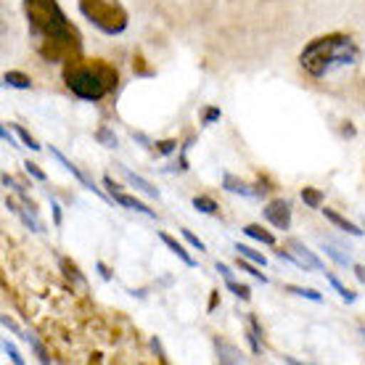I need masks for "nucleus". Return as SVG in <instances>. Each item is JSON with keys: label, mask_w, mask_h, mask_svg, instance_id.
Returning <instances> with one entry per match:
<instances>
[{"label": "nucleus", "mask_w": 365, "mask_h": 365, "mask_svg": "<svg viewBox=\"0 0 365 365\" xmlns=\"http://www.w3.org/2000/svg\"><path fill=\"white\" fill-rule=\"evenodd\" d=\"M244 233H247L249 238L259 241V244H267V247H273V244H275V236L270 233V230L262 228V225H247V228H244Z\"/></svg>", "instance_id": "nucleus-17"}, {"label": "nucleus", "mask_w": 365, "mask_h": 365, "mask_svg": "<svg viewBox=\"0 0 365 365\" xmlns=\"http://www.w3.org/2000/svg\"><path fill=\"white\" fill-rule=\"evenodd\" d=\"M6 207H9L14 215H19V217H21V222H24L29 230H35V233H40V230H43V225H40V222L35 220V212H32V215H27L24 210H19L16 201H14V199H6Z\"/></svg>", "instance_id": "nucleus-14"}, {"label": "nucleus", "mask_w": 365, "mask_h": 365, "mask_svg": "<svg viewBox=\"0 0 365 365\" xmlns=\"http://www.w3.org/2000/svg\"><path fill=\"white\" fill-rule=\"evenodd\" d=\"M286 292L294 294V297H302V299L310 302H323V294L315 292V289H304V286H286Z\"/></svg>", "instance_id": "nucleus-22"}, {"label": "nucleus", "mask_w": 365, "mask_h": 365, "mask_svg": "<svg viewBox=\"0 0 365 365\" xmlns=\"http://www.w3.org/2000/svg\"><path fill=\"white\" fill-rule=\"evenodd\" d=\"M217 273L225 278V281H233V273H230V267L228 265H222V262H217Z\"/></svg>", "instance_id": "nucleus-35"}, {"label": "nucleus", "mask_w": 365, "mask_h": 365, "mask_svg": "<svg viewBox=\"0 0 365 365\" xmlns=\"http://www.w3.org/2000/svg\"><path fill=\"white\" fill-rule=\"evenodd\" d=\"M3 85L16 88V91H29V88H32V80H29L27 74H21V72H6V74H3Z\"/></svg>", "instance_id": "nucleus-16"}, {"label": "nucleus", "mask_w": 365, "mask_h": 365, "mask_svg": "<svg viewBox=\"0 0 365 365\" xmlns=\"http://www.w3.org/2000/svg\"><path fill=\"white\" fill-rule=\"evenodd\" d=\"M360 334H363V336H365V329H360Z\"/></svg>", "instance_id": "nucleus-40"}, {"label": "nucleus", "mask_w": 365, "mask_h": 365, "mask_svg": "<svg viewBox=\"0 0 365 365\" xmlns=\"http://www.w3.org/2000/svg\"><path fill=\"white\" fill-rule=\"evenodd\" d=\"M222 188L228 193H238V196H247V199H259V196H265L267 188H252V185H247L244 180H238L236 175L225 173L222 175Z\"/></svg>", "instance_id": "nucleus-9"}, {"label": "nucleus", "mask_w": 365, "mask_h": 365, "mask_svg": "<svg viewBox=\"0 0 365 365\" xmlns=\"http://www.w3.org/2000/svg\"><path fill=\"white\" fill-rule=\"evenodd\" d=\"M262 215H265L267 222L275 225L278 230L292 228V207H289V201H283V199L267 201V207L262 210Z\"/></svg>", "instance_id": "nucleus-5"}, {"label": "nucleus", "mask_w": 365, "mask_h": 365, "mask_svg": "<svg viewBox=\"0 0 365 365\" xmlns=\"http://www.w3.org/2000/svg\"><path fill=\"white\" fill-rule=\"evenodd\" d=\"M24 170H27V173L32 175L35 180H46V173H43V170H40L37 165H32V162H27V165H24Z\"/></svg>", "instance_id": "nucleus-32"}, {"label": "nucleus", "mask_w": 365, "mask_h": 365, "mask_svg": "<svg viewBox=\"0 0 365 365\" xmlns=\"http://www.w3.org/2000/svg\"><path fill=\"white\" fill-rule=\"evenodd\" d=\"M151 347H154V352L156 355H159V360H162V363H167V357H165V349H162V341H159V339H151Z\"/></svg>", "instance_id": "nucleus-34"}, {"label": "nucleus", "mask_w": 365, "mask_h": 365, "mask_svg": "<svg viewBox=\"0 0 365 365\" xmlns=\"http://www.w3.org/2000/svg\"><path fill=\"white\" fill-rule=\"evenodd\" d=\"M51 210H53V220H56V225H61V210H58V204H56V201H51Z\"/></svg>", "instance_id": "nucleus-38"}, {"label": "nucleus", "mask_w": 365, "mask_h": 365, "mask_svg": "<svg viewBox=\"0 0 365 365\" xmlns=\"http://www.w3.org/2000/svg\"><path fill=\"white\" fill-rule=\"evenodd\" d=\"M352 270H355V278L365 286V265H352Z\"/></svg>", "instance_id": "nucleus-37"}, {"label": "nucleus", "mask_w": 365, "mask_h": 365, "mask_svg": "<svg viewBox=\"0 0 365 365\" xmlns=\"http://www.w3.org/2000/svg\"><path fill=\"white\" fill-rule=\"evenodd\" d=\"M220 117H222V114H220V109H207V111H204V125H212V122H217Z\"/></svg>", "instance_id": "nucleus-33"}, {"label": "nucleus", "mask_w": 365, "mask_h": 365, "mask_svg": "<svg viewBox=\"0 0 365 365\" xmlns=\"http://www.w3.org/2000/svg\"><path fill=\"white\" fill-rule=\"evenodd\" d=\"M323 275L329 278V283H331V286H334V289H336V294H339V297H341V299H344V302H347V304H352V302L357 299L355 292H349L347 286H344V283L339 281V278H336V275H334V273H329V270H326V273H323Z\"/></svg>", "instance_id": "nucleus-20"}, {"label": "nucleus", "mask_w": 365, "mask_h": 365, "mask_svg": "<svg viewBox=\"0 0 365 365\" xmlns=\"http://www.w3.org/2000/svg\"><path fill=\"white\" fill-rule=\"evenodd\" d=\"M289 249L299 257V262H302V267H304V270H318V273H326V265L318 259V255L304 247L299 238H292V241H289Z\"/></svg>", "instance_id": "nucleus-8"}, {"label": "nucleus", "mask_w": 365, "mask_h": 365, "mask_svg": "<svg viewBox=\"0 0 365 365\" xmlns=\"http://www.w3.org/2000/svg\"><path fill=\"white\" fill-rule=\"evenodd\" d=\"M51 154H53L56 159H58V162H61V165H64V170H66V173H72L74 178H77V180L83 182V185H85V188H88V191H93V193H96V196H101V199H106V201H109V196H106V193L101 191V188H96V182H93L91 178H88V175H85L83 170H80V167H77V165H72V162H69V159H66V156L61 154V151H58V148H56V146H51Z\"/></svg>", "instance_id": "nucleus-7"}, {"label": "nucleus", "mask_w": 365, "mask_h": 365, "mask_svg": "<svg viewBox=\"0 0 365 365\" xmlns=\"http://www.w3.org/2000/svg\"><path fill=\"white\" fill-rule=\"evenodd\" d=\"M238 267H241V270H244V273L255 275L257 281L267 283V275H262V273H259V270H257V267H255V262H252V265H249V262H247V259H244V257H238Z\"/></svg>", "instance_id": "nucleus-27"}, {"label": "nucleus", "mask_w": 365, "mask_h": 365, "mask_svg": "<svg viewBox=\"0 0 365 365\" xmlns=\"http://www.w3.org/2000/svg\"><path fill=\"white\" fill-rule=\"evenodd\" d=\"M180 233H182V238H185V241H188V244H191L193 249H199V252H207V247H204V241H201L199 236H193V233H191L188 228H180Z\"/></svg>", "instance_id": "nucleus-30"}, {"label": "nucleus", "mask_w": 365, "mask_h": 365, "mask_svg": "<svg viewBox=\"0 0 365 365\" xmlns=\"http://www.w3.org/2000/svg\"><path fill=\"white\" fill-rule=\"evenodd\" d=\"M122 175L128 178V182H130V185H133V188H135V191L146 193V196H151V199H159V188H154V185H151V182H148V180H143L140 175L130 173V170H125V167H122Z\"/></svg>", "instance_id": "nucleus-12"}, {"label": "nucleus", "mask_w": 365, "mask_h": 365, "mask_svg": "<svg viewBox=\"0 0 365 365\" xmlns=\"http://www.w3.org/2000/svg\"><path fill=\"white\" fill-rule=\"evenodd\" d=\"M357 58H360V48L355 46V40L336 32V35H323L307 43L299 53V64L312 77H326L341 66L357 64Z\"/></svg>", "instance_id": "nucleus-2"}, {"label": "nucleus", "mask_w": 365, "mask_h": 365, "mask_svg": "<svg viewBox=\"0 0 365 365\" xmlns=\"http://www.w3.org/2000/svg\"><path fill=\"white\" fill-rule=\"evenodd\" d=\"M24 341H29V344H32V349H35L37 357H40V363H51V355H48L46 347H43V344H40V341H37L32 334H27V339H24Z\"/></svg>", "instance_id": "nucleus-28"}, {"label": "nucleus", "mask_w": 365, "mask_h": 365, "mask_svg": "<svg viewBox=\"0 0 365 365\" xmlns=\"http://www.w3.org/2000/svg\"><path fill=\"white\" fill-rule=\"evenodd\" d=\"M29 35L35 40V48L48 61L58 58H74L83 48L80 29L64 16L56 0H24Z\"/></svg>", "instance_id": "nucleus-1"}, {"label": "nucleus", "mask_w": 365, "mask_h": 365, "mask_svg": "<svg viewBox=\"0 0 365 365\" xmlns=\"http://www.w3.org/2000/svg\"><path fill=\"white\" fill-rule=\"evenodd\" d=\"M159 238H162V244H165V247L170 249V252H173L175 257H180L185 265H188V267H196V259H193V257L188 255V252H185V247H182V244H178V241H175V238L170 236V233H159Z\"/></svg>", "instance_id": "nucleus-13"}, {"label": "nucleus", "mask_w": 365, "mask_h": 365, "mask_svg": "<svg viewBox=\"0 0 365 365\" xmlns=\"http://www.w3.org/2000/svg\"><path fill=\"white\" fill-rule=\"evenodd\" d=\"M96 138H98V140L106 148H117V135H114V133H111L109 128H101L98 133H96Z\"/></svg>", "instance_id": "nucleus-26"}, {"label": "nucleus", "mask_w": 365, "mask_h": 365, "mask_svg": "<svg viewBox=\"0 0 365 365\" xmlns=\"http://www.w3.org/2000/svg\"><path fill=\"white\" fill-rule=\"evenodd\" d=\"M236 252H238V257H244V259H249V262H255V265H262L265 267L267 265V259L259 252H255L252 247H244V244H236Z\"/></svg>", "instance_id": "nucleus-21"}, {"label": "nucleus", "mask_w": 365, "mask_h": 365, "mask_svg": "<svg viewBox=\"0 0 365 365\" xmlns=\"http://www.w3.org/2000/svg\"><path fill=\"white\" fill-rule=\"evenodd\" d=\"M323 215H326V220H331V222H334V225H336L339 230H344V233H349V236H365V230H360L355 225V222H349L347 217H341V215H339V212H334V210H323Z\"/></svg>", "instance_id": "nucleus-11"}, {"label": "nucleus", "mask_w": 365, "mask_h": 365, "mask_svg": "<svg viewBox=\"0 0 365 365\" xmlns=\"http://www.w3.org/2000/svg\"><path fill=\"white\" fill-rule=\"evenodd\" d=\"M225 286H228V292H233L238 297V299L247 302L249 297H252V289L249 286H244V283H236V281H225Z\"/></svg>", "instance_id": "nucleus-25"}, {"label": "nucleus", "mask_w": 365, "mask_h": 365, "mask_svg": "<svg viewBox=\"0 0 365 365\" xmlns=\"http://www.w3.org/2000/svg\"><path fill=\"white\" fill-rule=\"evenodd\" d=\"M302 201L310 207V210H320L323 207V191L320 188H302Z\"/></svg>", "instance_id": "nucleus-19"}, {"label": "nucleus", "mask_w": 365, "mask_h": 365, "mask_svg": "<svg viewBox=\"0 0 365 365\" xmlns=\"http://www.w3.org/2000/svg\"><path fill=\"white\" fill-rule=\"evenodd\" d=\"M11 128L16 130L19 140H21V143H24V146H27V148H32V151H40V148H43V146H40V143H37V140H35V138L29 135L27 130L21 128V125H11Z\"/></svg>", "instance_id": "nucleus-24"}, {"label": "nucleus", "mask_w": 365, "mask_h": 365, "mask_svg": "<svg viewBox=\"0 0 365 365\" xmlns=\"http://www.w3.org/2000/svg\"><path fill=\"white\" fill-rule=\"evenodd\" d=\"M3 352H6V355L11 357V363H16V365H24V357L19 355V349L14 347V341H9V339H6V341H3Z\"/></svg>", "instance_id": "nucleus-29"}, {"label": "nucleus", "mask_w": 365, "mask_h": 365, "mask_svg": "<svg viewBox=\"0 0 365 365\" xmlns=\"http://www.w3.org/2000/svg\"><path fill=\"white\" fill-rule=\"evenodd\" d=\"M64 83L66 88L83 101H101L103 96L117 91L119 85V72L117 66L106 64L101 58L93 61H80V58H69V64L64 66Z\"/></svg>", "instance_id": "nucleus-3"}, {"label": "nucleus", "mask_w": 365, "mask_h": 365, "mask_svg": "<svg viewBox=\"0 0 365 365\" xmlns=\"http://www.w3.org/2000/svg\"><path fill=\"white\" fill-rule=\"evenodd\" d=\"M58 265H61L64 275H66V278H69L72 283H77V286H88V281H85V275L80 273V267L74 265V262H69V259H58Z\"/></svg>", "instance_id": "nucleus-18"}, {"label": "nucleus", "mask_w": 365, "mask_h": 365, "mask_svg": "<svg viewBox=\"0 0 365 365\" xmlns=\"http://www.w3.org/2000/svg\"><path fill=\"white\" fill-rule=\"evenodd\" d=\"M154 146H156V154H173L178 140H156Z\"/></svg>", "instance_id": "nucleus-31"}, {"label": "nucleus", "mask_w": 365, "mask_h": 365, "mask_svg": "<svg viewBox=\"0 0 365 365\" xmlns=\"http://www.w3.org/2000/svg\"><path fill=\"white\" fill-rule=\"evenodd\" d=\"M80 14L103 35H122L128 29V11L119 0H80Z\"/></svg>", "instance_id": "nucleus-4"}, {"label": "nucleus", "mask_w": 365, "mask_h": 365, "mask_svg": "<svg viewBox=\"0 0 365 365\" xmlns=\"http://www.w3.org/2000/svg\"><path fill=\"white\" fill-rule=\"evenodd\" d=\"M103 185L109 188V193H111V201H117V204H122V207H128V210H135V212H140V215H146V217H156V212L154 210H148L146 204H140V201L135 199V196H128V193H122L119 191V185L114 182V178H103Z\"/></svg>", "instance_id": "nucleus-6"}, {"label": "nucleus", "mask_w": 365, "mask_h": 365, "mask_svg": "<svg viewBox=\"0 0 365 365\" xmlns=\"http://www.w3.org/2000/svg\"><path fill=\"white\" fill-rule=\"evenodd\" d=\"M193 207L199 212H204V215H217L220 207L215 204V199H210V196H196L193 199Z\"/></svg>", "instance_id": "nucleus-23"}, {"label": "nucleus", "mask_w": 365, "mask_h": 365, "mask_svg": "<svg viewBox=\"0 0 365 365\" xmlns=\"http://www.w3.org/2000/svg\"><path fill=\"white\" fill-rule=\"evenodd\" d=\"M98 270H101V278H103V281H111V273L106 270V265H103V262H98Z\"/></svg>", "instance_id": "nucleus-39"}, {"label": "nucleus", "mask_w": 365, "mask_h": 365, "mask_svg": "<svg viewBox=\"0 0 365 365\" xmlns=\"http://www.w3.org/2000/svg\"><path fill=\"white\" fill-rule=\"evenodd\" d=\"M323 249H326V255L331 257V259H334V262H336V265H341V267H349L352 265V257H349V249L347 252H344V249L341 247H336V244H323Z\"/></svg>", "instance_id": "nucleus-15"}, {"label": "nucleus", "mask_w": 365, "mask_h": 365, "mask_svg": "<svg viewBox=\"0 0 365 365\" xmlns=\"http://www.w3.org/2000/svg\"><path fill=\"white\" fill-rule=\"evenodd\" d=\"M215 352H217V363L222 365H238L244 363V355H241V349L228 344V341H222V339H215Z\"/></svg>", "instance_id": "nucleus-10"}, {"label": "nucleus", "mask_w": 365, "mask_h": 365, "mask_svg": "<svg viewBox=\"0 0 365 365\" xmlns=\"http://www.w3.org/2000/svg\"><path fill=\"white\" fill-rule=\"evenodd\" d=\"M0 138H3V143H9V146H16V140L9 135V128H6V125L0 128Z\"/></svg>", "instance_id": "nucleus-36"}]
</instances>
